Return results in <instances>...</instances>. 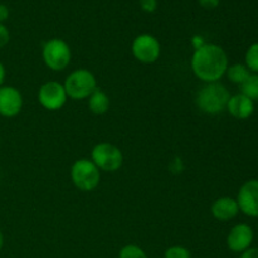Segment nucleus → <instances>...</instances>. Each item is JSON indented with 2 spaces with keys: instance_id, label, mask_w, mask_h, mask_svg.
I'll list each match as a JSON object with an SVG mask.
<instances>
[{
  "instance_id": "f03ea898",
  "label": "nucleus",
  "mask_w": 258,
  "mask_h": 258,
  "mask_svg": "<svg viewBox=\"0 0 258 258\" xmlns=\"http://www.w3.org/2000/svg\"><path fill=\"white\" fill-rule=\"evenodd\" d=\"M231 93L221 82L206 83L197 92L196 103L202 112L207 115H218L227 110Z\"/></svg>"
},
{
  "instance_id": "9b49d317",
  "label": "nucleus",
  "mask_w": 258,
  "mask_h": 258,
  "mask_svg": "<svg viewBox=\"0 0 258 258\" xmlns=\"http://www.w3.org/2000/svg\"><path fill=\"white\" fill-rule=\"evenodd\" d=\"M23 108V96L17 87H0V116L7 118L19 115Z\"/></svg>"
},
{
  "instance_id": "4be33fe9",
  "label": "nucleus",
  "mask_w": 258,
  "mask_h": 258,
  "mask_svg": "<svg viewBox=\"0 0 258 258\" xmlns=\"http://www.w3.org/2000/svg\"><path fill=\"white\" fill-rule=\"evenodd\" d=\"M239 258H258V247H249L239 253Z\"/></svg>"
},
{
  "instance_id": "dca6fc26",
  "label": "nucleus",
  "mask_w": 258,
  "mask_h": 258,
  "mask_svg": "<svg viewBox=\"0 0 258 258\" xmlns=\"http://www.w3.org/2000/svg\"><path fill=\"white\" fill-rule=\"evenodd\" d=\"M241 93L253 102L258 101V73H251V76L242 83Z\"/></svg>"
},
{
  "instance_id": "0eeeda50",
  "label": "nucleus",
  "mask_w": 258,
  "mask_h": 258,
  "mask_svg": "<svg viewBox=\"0 0 258 258\" xmlns=\"http://www.w3.org/2000/svg\"><path fill=\"white\" fill-rule=\"evenodd\" d=\"M131 53L138 62L151 64V63H155L160 57L161 45L154 35L144 33L133 40Z\"/></svg>"
},
{
  "instance_id": "6e6552de",
  "label": "nucleus",
  "mask_w": 258,
  "mask_h": 258,
  "mask_svg": "<svg viewBox=\"0 0 258 258\" xmlns=\"http://www.w3.org/2000/svg\"><path fill=\"white\" fill-rule=\"evenodd\" d=\"M68 96L63 83L57 81H48L38 90V102L48 111H58L66 105Z\"/></svg>"
},
{
  "instance_id": "b1692460",
  "label": "nucleus",
  "mask_w": 258,
  "mask_h": 258,
  "mask_svg": "<svg viewBox=\"0 0 258 258\" xmlns=\"http://www.w3.org/2000/svg\"><path fill=\"white\" fill-rule=\"evenodd\" d=\"M8 18H9V9H8L7 5L0 3V24H4Z\"/></svg>"
},
{
  "instance_id": "7ed1b4c3",
  "label": "nucleus",
  "mask_w": 258,
  "mask_h": 258,
  "mask_svg": "<svg viewBox=\"0 0 258 258\" xmlns=\"http://www.w3.org/2000/svg\"><path fill=\"white\" fill-rule=\"evenodd\" d=\"M63 86L68 98L76 101L86 100L97 88V80L91 71L78 68L67 76Z\"/></svg>"
},
{
  "instance_id": "4468645a",
  "label": "nucleus",
  "mask_w": 258,
  "mask_h": 258,
  "mask_svg": "<svg viewBox=\"0 0 258 258\" xmlns=\"http://www.w3.org/2000/svg\"><path fill=\"white\" fill-rule=\"evenodd\" d=\"M88 108L95 115H105L110 108V98L101 88H96L88 97Z\"/></svg>"
},
{
  "instance_id": "f3484780",
  "label": "nucleus",
  "mask_w": 258,
  "mask_h": 258,
  "mask_svg": "<svg viewBox=\"0 0 258 258\" xmlns=\"http://www.w3.org/2000/svg\"><path fill=\"white\" fill-rule=\"evenodd\" d=\"M244 64L251 73H258V42L249 45L244 55Z\"/></svg>"
},
{
  "instance_id": "aec40b11",
  "label": "nucleus",
  "mask_w": 258,
  "mask_h": 258,
  "mask_svg": "<svg viewBox=\"0 0 258 258\" xmlns=\"http://www.w3.org/2000/svg\"><path fill=\"white\" fill-rule=\"evenodd\" d=\"M139 5L145 13H154L158 9V0H139Z\"/></svg>"
},
{
  "instance_id": "412c9836",
  "label": "nucleus",
  "mask_w": 258,
  "mask_h": 258,
  "mask_svg": "<svg viewBox=\"0 0 258 258\" xmlns=\"http://www.w3.org/2000/svg\"><path fill=\"white\" fill-rule=\"evenodd\" d=\"M10 33L4 24H0V48H4L9 43Z\"/></svg>"
},
{
  "instance_id": "423d86ee",
  "label": "nucleus",
  "mask_w": 258,
  "mask_h": 258,
  "mask_svg": "<svg viewBox=\"0 0 258 258\" xmlns=\"http://www.w3.org/2000/svg\"><path fill=\"white\" fill-rule=\"evenodd\" d=\"M91 160L101 171L115 173L122 166L123 154L113 144L98 143L91 151Z\"/></svg>"
},
{
  "instance_id": "39448f33",
  "label": "nucleus",
  "mask_w": 258,
  "mask_h": 258,
  "mask_svg": "<svg viewBox=\"0 0 258 258\" xmlns=\"http://www.w3.org/2000/svg\"><path fill=\"white\" fill-rule=\"evenodd\" d=\"M42 58L49 70L58 72L66 70L70 66L72 52L66 40L60 38H52L43 45Z\"/></svg>"
},
{
  "instance_id": "a878e982",
  "label": "nucleus",
  "mask_w": 258,
  "mask_h": 258,
  "mask_svg": "<svg viewBox=\"0 0 258 258\" xmlns=\"http://www.w3.org/2000/svg\"><path fill=\"white\" fill-rule=\"evenodd\" d=\"M3 247H4V234L0 231V251L3 249Z\"/></svg>"
},
{
  "instance_id": "5701e85b",
  "label": "nucleus",
  "mask_w": 258,
  "mask_h": 258,
  "mask_svg": "<svg viewBox=\"0 0 258 258\" xmlns=\"http://www.w3.org/2000/svg\"><path fill=\"white\" fill-rule=\"evenodd\" d=\"M199 5L204 9H214L219 5V0H198Z\"/></svg>"
},
{
  "instance_id": "f257e3e1",
  "label": "nucleus",
  "mask_w": 258,
  "mask_h": 258,
  "mask_svg": "<svg viewBox=\"0 0 258 258\" xmlns=\"http://www.w3.org/2000/svg\"><path fill=\"white\" fill-rule=\"evenodd\" d=\"M191 71L204 83L219 82L229 66L226 50L214 43H204L196 48L190 59Z\"/></svg>"
},
{
  "instance_id": "393cba45",
  "label": "nucleus",
  "mask_w": 258,
  "mask_h": 258,
  "mask_svg": "<svg viewBox=\"0 0 258 258\" xmlns=\"http://www.w3.org/2000/svg\"><path fill=\"white\" fill-rule=\"evenodd\" d=\"M5 77H7V71H5V66L0 62V87L4 86Z\"/></svg>"
},
{
  "instance_id": "6ab92c4d",
  "label": "nucleus",
  "mask_w": 258,
  "mask_h": 258,
  "mask_svg": "<svg viewBox=\"0 0 258 258\" xmlns=\"http://www.w3.org/2000/svg\"><path fill=\"white\" fill-rule=\"evenodd\" d=\"M164 258H191V253L184 246H171L164 252Z\"/></svg>"
},
{
  "instance_id": "f8f14e48",
  "label": "nucleus",
  "mask_w": 258,
  "mask_h": 258,
  "mask_svg": "<svg viewBox=\"0 0 258 258\" xmlns=\"http://www.w3.org/2000/svg\"><path fill=\"white\" fill-rule=\"evenodd\" d=\"M211 213L217 221L228 222L238 216V203L236 198H232V197H221L212 203Z\"/></svg>"
},
{
  "instance_id": "1a4fd4ad",
  "label": "nucleus",
  "mask_w": 258,
  "mask_h": 258,
  "mask_svg": "<svg viewBox=\"0 0 258 258\" xmlns=\"http://www.w3.org/2000/svg\"><path fill=\"white\" fill-rule=\"evenodd\" d=\"M236 201L244 216L258 218V179H249L242 184Z\"/></svg>"
},
{
  "instance_id": "ddd939ff",
  "label": "nucleus",
  "mask_w": 258,
  "mask_h": 258,
  "mask_svg": "<svg viewBox=\"0 0 258 258\" xmlns=\"http://www.w3.org/2000/svg\"><path fill=\"white\" fill-rule=\"evenodd\" d=\"M227 111L237 120H247L254 112V102L242 93L231 96L227 105Z\"/></svg>"
},
{
  "instance_id": "9d476101",
  "label": "nucleus",
  "mask_w": 258,
  "mask_h": 258,
  "mask_svg": "<svg viewBox=\"0 0 258 258\" xmlns=\"http://www.w3.org/2000/svg\"><path fill=\"white\" fill-rule=\"evenodd\" d=\"M254 239V232L249 224L238 223L229 231L227 236V247L234 253H242L252 247Z\"/></svg>"
},
{
  "instance_id": "2eb2a0df",
  "label": "nucleus",
  "mask_w": 258,
  "mask_h": 258,
  "mask_svg": "<svg viewBox=\"0 0 258 258\" xmlns=\"http://www.w3.org/2000/svg\"><path fill=\"white\" fill-rule=\"evenodd\" d=\"M226 76L232 83L241 86L251 76V72L244 63H236V64L228 66Z\"/></svg>"
},
{
  "instance_id": "a211bd4d",
  "label": "nucleus",
  "mask_w": 258,
  "mask_h": 258,
  "mask_svg": "<svg viewBox=\"0 0 258 258\" xmlns=\"http://www.w3.org/2000/svg\"><path fill=\"white\" fill-rule=\"evenodd\" d=\"M118 258H149L146 252L136 244H126L118 252Z\"/></svg>"
},
{
  "instance_id": "20e7f679",
  "label": "nucleus",
  "mask_w": 258,
  "mask_h": 258,
  "mask_svg": "<svg viewBox=\"0 0 258 258\" xmlns=\"http://www.w3.org/2000/svg\"><path fill=\"white\" fill-rule=\"evenodd\" d=\"M71 180L81 191H92L101 180V170L91 159H78L71 166Z\"/></svg>"
}]
</instances>
